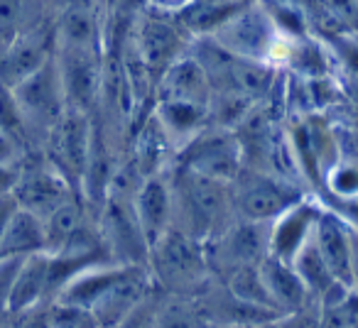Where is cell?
<instances>
[{"mask_svg": "<svg viewBox=\"0 0 358 328\" xmlns=\"http://www.w3.org/2000/svg\"><path fill=\"white\" fill-rule=\"evenodd\" d=\"M174 189V228L185 230L199 240H211L224 233L238 218L234 209L231 181L214 179L199 172L172 167Z\"/></svg>", "mask_w": 358, "mask_h": 328, "instance_id": "cell-1", "label": "cell"}, {"mask_svg": "<svg viewBox=\"0 0 358 328\" xmlns=\"http://www.w3.org/2000/svg\"><path fill=\"white\" fill-rule=\"evenodd\" d=\"M150 277L167 294L196 297L214 282L206 243L185 230L172 228L150 248Z\"/></svg>", "mask_w": 358, "mask_h": 328, "instance_id": "cell-2", "label": "cell"}, {"mask_svg": "<svg viewBox=\"0 0 358 328\" xmlns=\"http://www.w3.org/2000/svg\"><path fill=\"white\" fill-rule=\"evenodd\" d=\"M133 42L143 57L145 66H148L150 76H152L155 91H157L164 71L192 52L194 35L182 25L177 10L143 6L133 25Z\"/></svg>", "mask_w": 358, "mask_h": 328, "instance_id": "cell-3", "label": "cell"}, {"mask_svg": "<svg viewBox=\"0 0 358 328\" xmlns=\"http://www.w3.org/2000/svg\"><path fill=\"white\" fill-rule=\"evenodd\" d=\"M231 191H234L236 216L255 223H273L299 199L314 194L297 181L253 167H243L238 172V177L231 181Z\"/></svg>", "mask_w": 358, "mask_h": 328, "instance_id": "cell-4", "label": "cell"}, {"mask_svg": "<svg viewBox=\"0 0 358 328\" xmlns=\"http://www.w3.org/2000/svg\"><path fill=\"white\" fill-rule=\"evenodd\" d=\"M209 37H214L221 47H226L234 54L245 57V59L270 61L280 69H282L289 42H292L275 27L273 17L260 0H250L238 15H234L221 30Z\"/></svg>", "mask_w": 358, "mask_h": 328, "instance_id": "cell-5", "label": "cell"}, {"mask_svg": "<svg viewBox=\"0 0 358 328\" xmlns=\"http://www.w3.org/2000/svg\"><path fill=\"white\" fill-rule=\"evenodd\" d=\"M91 140H94V115L66 108V113L47 133L40 152L47 162L81 194L86 167H89Z\"/></svg>", "mask_w": 358, "mask_h": 328, "instance_id": "cell-6", "label": "cell"}, {"mask_svg": "<svg viewBox=\"0 0 358 328\" xmlns=\"http://www.w3.org/2000/svg\"><path fill=\"white\" fill-rule=\"evenodd\" d=\"M17 103L22 108V115L27 120V128L32 133L37 149L42 147L47 133L55 128V123L66 113V96L64 86H62V74L57 66V57L47 61L37 74L17 84L15 89Z\"/></svg>", "mask_w": 358, "mask_h": 328, "instance_id": "cell-7", "label": "cell"}, {"mask_svg": "<svg viewBox=\"0 0 358 328\" xmlns=\"http://www.w3.org/2000/svg\"><path fill=\"white\" fill-rule=\"evenodd\" d=\"M174 167H185L214 179L234 181L243 170V149H241L238 135L236 130L209 123L194 140H189L179 149Z\"/></svg>", "mask_w": 358, "mask_h": 328, "instance_id": "cell-8", "label": "cell"}, {"mask_svg": "<svg viewBox=\"0 0 358 328\" xmlns=\"http://www.w3.org/2000/svg\"><path fill=\"white\" fill-rule=\"evenodd\" d=\"M96 218H99V228L115 264H145L148 267L150 243L135 216L133 199L113 194L106 196V201L96 211Z\"/></svg>", "mask_w": 358, "mask_h": 328, "instance_id": "cell-9", "label": "cell"}, {"mask_svg": "<svg viewBox=\"0 0 358 328\" xmlns=\"http://www.w3.org/2000/svg\"><path fill=\"white\" fill-rule=\"evenodd\" d=\"M74 194L79 191L47 162L40 149L25 154V159L17 167V181L13 186V196L17 199L20 209L45 218Z\"/></svg>", "mask_w": 358, "mask_h": 328, "instance_id": "cell-10", "label": "cell"}, {"mask_svg": "<svg viewBox=\"0 0 358 328\" xmlns=\"http://www.w3.org/2000/svg\"><path fill=\"white\" fill-rule=\"evenodd\" d=\"M206 253L216 279L231 269L260 264L270 255V223L236 218L221 235L206 240Z\"/></svg>", "mask_w": 358, "mask_h": 328, "instance_id": "cell-11", "label": "cell"}, {"mask_svg": "<svg viewBox=\"0 0 358 328\" xmlns=\"http://www.w3.org/2000/svg\"><path fill=\"white\" fill-rule=\"evenodd\" d=\"M57 66L62 74L66 105L94 115L99 110L101 89H103L106 52L76 50V47H57Z\"/></svg>", "mask_w": 358, "mask_h": 328, "instance_id": "cell-12", "label": "cell"}, {"mask_svg": "<svg viewBox=\"0 0 358 328\" xmlns=\"http://www.w3.org/2000/svg\"><path fill=\"white\" fill-rule=\"evenodd\" d=\"M106 0H64L55 13L57 47L106 52Z\"/></svg>", "mask_w": 358, "mask_h": 328, "instance_id": "cell-13", "label": "cell"}, {"mask_svg": "<svg viewBox=\"0 0 358 328\" xmlns=\"http://www.w3.org/2000/svg\"><path fill=\"white\" fill-rule=\"evenodd\" d=\"M57 54V30L55 20L25 32L15 40V45L0 57V84L15 89L25 79L42 69Z\"/></svg>", "mask_w": 358, "mask_h": 328, "instance_id": "cell-14", "label": "cell"}, {"mask_svg": "<svg viewBox=\"0 0 358 328\" xmlns=\"http://www.w3.org/2000/svg\"><path fill=\"white\" fill-rule=\"evenodd\" d=\"M322 211H324L322 196L307 194L294 206H289L282 216H278L270 223V255L292 262L299 250L312 240Z\"/></svg>", "mask_w": 358, "mask_h": 328, "instance_id": "cell-15", "label": "cell"}, {"mask_svg": "<svg viewBox=\"0 0 358 328\" xmlns=\"http://www.w3.org/2000/svg\"><path fill=\"white\" fill-rule=\"evenodd\" d=\"M135 216L140 221L150 248L174 228V189L169 172L145 177L133 196Z\"/></svg>", "mask_w": 358, "mask_h": 328, "instance_id": "cell-16", "label": "cell"}, {"mask_svg": "<svg viewBox=\"0 0 358 328\" xmlns=\"http://www.w3.org/2000/svg\"><path fill=\"white\" fill-rule=\"evenodd\" d=\"M177 144L172 142V137L167 135V130L162 128V123H159L155 113H150L138 125L128 147L130 159L135 162V167H138V172L143 177L169 172L174 167V162H177Z\"/></svg>", "mask_w": 358, "mask_h": 328, "instance_id": "cell-17", "label": "cell"}, {"mask_svg": "<svg viewBox=\"0 0 358 328\" xmlns=\"http://www.w3.org/2000/svg\"><path fill=\"white\" fill-rule=\"evenodd\" d=\"M314 245L322 253L324 262L338 282L351 287V253H353V228L324 204V211L314 228ZM353 289V287H351Z\"/></svg>", "mask_w": 358, "mask_h": 328, "instance_id": "cell-18", "label": "cell"}, {"mask_svg": "<svg viewBox=\"0 0 358 328\" xmlns=\"http://www.w3.org/2000/svg\"><path fill=\"white\" fill-rule=\"evenodd\" d=\"M211 96L214 86L209 74L192 52L164 71L155 91V100H185L199 105H211Z\"/></svg>", "mask_w": 358, "mask_h": 328, "instance_id": "cell-19", "label": "cell"}, {"mask_svg": "<svg viewBox=\"0 0 358 328\" xmlns=\"http://www.w3.org/2000/svg\"><path fill=\"white\" fill-rule=\"evenodd\" d=\"M40 304H50V253H37L20 260L8 289L6 311L17 316Z\"/></svg>", "mask_w": 358, "mask_h": 328, "instance_id": "cell-20", "label": "cell"}, {"mask_svg": "<svg viewBox=\"0 0 358 328\" xmlns=\"http://www.w3.org/2000/svg\"><path fill=\"white\" fill-rule=\"evenodd\" d=\"M260 272H263L265 287H268L275 308H278L282 316L302 311L304 306H309V304L314 301L307 284L302 282V277H299V272L294 269V264L287 262V260L268 255V258L260 262Z\"/></svg>", "mask_w": 358, "mask_h": 328, "instance_id": "cell-21", "label": "cell"}, {"mask_svg": "<svg viewBox=\"0 0 358 328\" xmlns=\"http://www.w3.org/2000/svg\"><path fill=\"white\" fill-rule=\"evenodd\" d=\"M152 113L167 130L177 149L185 147L189 140H194L206 125L211 123L209 105L185 103V100H155Z\"/></svg>", "mask_w": 358, "mask_h": 328, "instance_id": "cell-22", "label": "cell"}, {"mask_svg": "<svg viewBox=\"0 0 358 328\" xmlns=\"http://www.w3.org/2000/svg\"><path fill=\"white\" fill-rule=\"evenodd\" d=\"M50 20H55V13L45 0H0V57L20 35Z\"/></svg>", "mask_w": 358, "mask_h": 328, "instance_id": "cell-23", "label": "cell"}, {"mask_svg": "<svg viewBox=\"0 0 358 328\" xmlns=\"http://www.w3.org/2000/svg\"><path fill=\"white\" fill-rule=\"evenodd\" d=\"M37 253H47L45 223L32 211L17 209L0 238V260H22Z\"/></svg>", "mask_w": 358, "mask_h": 328, "instance_id": "cell-24", "label": "cell"}, {"mask_svg": "<svg viewBox=\"0 0 358 328\" xmlns=\"http://www.w3.org/2000/svg\"><path fill=\"white\" fill-rule=\"evenodd\" d=\"M248 3L250 0H187L185 6L177 8V15L194 37H209Z\"/></svg>", "mask_w": 358, "mask_h": 328, "instance_id": "cell-25", "label": "cell"}, {"mask_svg": "<svg viewBox=\"0 0 358 328\" xmlns=\"http://www.w3.org/2000/svg\"><path fill=\"white\" fill-rule=\"evenodd\" d=\"M91 214H96L94 206H91L81 194H74L62 206H57L50 216H45L42 223H45L47 253H52V255L59 253V250L71 240V235L79 230V225L84 223Z\"/></svg>", "mask_w": 358, "mask_h": 328, "instance_id": "cell-26", "label": "cell"}, {"mask_svg": "<svg viewBox=\"0 0 358 328\" xmlns=\"http://www.w3.org/2000/svg\"><path fill=\"white\" fill-rule=\"evenodd\" d=\"M155 328H209L201 304L192 294L162 292L157 304Z\"/></svg>", "mask_w": 358, "mask_h": 328, "instance_id": "cell-27", "label": "cell"}, {"mask_svg": "<svg viewBox=\"0 0 358 328\" xmlns=\"http://www.w3.org/2000/svg\"><path fill=\"white\" fill-rule=\"evenodd\" d=\"M292 264L299 272V277H302V282L307 284V289H309V294H312L314 301L327 299L329 294L338 287V284H343L334 277V272L329 269V264L324 262L322 253H319V248L314 245V235H312V240H309V243L297 253V258L292 260Z\"/></svg>", "mask_w": 358, "mask_h": 328, "instance_id": "cell-28", "label": "cell"}, {"mask_svg": "<svg viewBox=\"0 0 358 328\" xmlns=\"http://www.w3.org/2000/svg\"><path fill=\"white\" fill-rule=\"evenodd\" d=\"M219 282H224L226 287L236 294V297L245 299V301H250V304H258V306H265V308H273V311H278V308H275V304H273V299H270L268 287H265L260 264H248V267L231 269L229 274L219 277Z\"/></svg>", "mask_w": 358, "mask_h": 328, "instance_id": "cell-29", "label": "cell"}, {"mask_svg": "<svg viewBox=\"0 0 358 328\" xmlns=\"http://www.w3.org/2000/svg\"><path fill=\"white\" fill-rule=\"evenodd\" d=\"M0 133L15 140L27 152H35L37 144L32 140V133L27 128V120L22 115V108L17 103V96L10 86L0 84Z\"/></svg>", "mask_w": 358, "mask_h": 328, "instance_id": "cell-30", "label": "cell"}, {"mask_svg": "<svg viewBox=\"0 0 358 328\" xmlns=\"http://www.w3.org/2000/svg\"><path fill=\"white\" fill-rule=\"evenodd\" d=\"M322 199H351L358 196V149L353 154L341 152L327 172L322 184Z\"/></svg>", "mask_w": 358, "mask_h": 328, "instance_id": "cell-31", "label": "cell"}, {"mask_svg": "<svg viewBox=\"0 0 358 328\" xmlns=\"http://www.w3.org/2000/svg\"><path fill=\"white\" fill-rule=\"evenodd\" d=\"M162 297V289L152 287L143 297V301L128 313L120 323H115L113 328H155V316H157V304Z\"/></svg>", "mask_w": 358, "mask_h": 328, "instance_id": "cell-32", "label": "cell"}, {"mask_svg": "<svg viewBox=\"0 0 358 328\" xmlns=\"http://www.w3.org/2000/svg\"><path fill=\"white\" fill-rule=\"evenodd\" d=\"M13 328H55L52 321V304H40V306L22 311L13 316Z\"/></svg>", "mask_w": 358, "mask_h": 328, "instance_id": "cell-33", "label": "cell"}, {"mask_svg": "<svg viewBox=\"0 0 358 328\" xmlns=\"http://www.w3.org/2000/svg\"><path fill=\"white\" fill-rule=\"evenodd\" d=\"M329 209H334L353 230H358V196L351 199H322Z\"/></svg>", "mask_w": 358, "mask_h": 328, "instance_id": "cell-34", "label": "cell"}, {"mask_svg": "<svg viewBox=\"0 0 358 328\" xmlns=\"http://www.w3.org/2000/svg\"><path fill=\"white\" fill-rule=\"evenodd\" d=\"M27 149L20 147L15 140H10L8 135L0 133V164H8V167H20V162L25 159Z\"/></svg>", "mask_w": 358, "mask_h": 328, "instance_id": "cell-35", "label": "cell"}, {"mask_svg": "<svg viewBox=\"0 0 358 328\" xmlns=\"http://www.w3.org/2000/svg\"><path fill=\"white\" fill-rule=\"evenodd\" d=\"M17 209H20V204H17V199L13 196V191L0 194V238H3V233H6V228L13 221V216L17 214Z\"/></svg>", "mask_w": 358, "mask_h": 328, "instance_id": "cell-36", "label": "cell"}, {"mask_svg": "<svg viewBox=\"0 0 358 328\" xmlns=\"http://www.w3.org/2000/svg\"><path fill=\"white\" fill-rule=\"evenodd\" d=\"M15 181H17V167L0 164V194H8V191H13Z\"/></svg>", "mask_w": 358, "mask_h": 328, "instance_id": "cell-37", "label": "cell"}, {"mask_svg": "<svg viewBox=\"0 0 358 328\" xmlns=\"http://www.w3.org/2000/svg\"><path fill=\"white\" fill-rule=\"evenodd\" d=\"M351 287L358 292V230H353V253H351Z\"/></svg>", "mask_w": 358, "mask_h": 328, "instance_id": "cell-38", "label": "cell"}, {"mask_svg": "<svg viewBox=\"0 0 358 328\" xmlns=\"http://www.w3.org/2000/svg\"><path fill=\"white\" fill-rule=\"evenodd\" d=\"M187 0H143V6H157V8H169V10H177V8L185 6Z\"/></svg>", "mask_w": 358, "mask_h": 328, "instance_id": "cell-39", "label": "cell"}, {"mask_svg": "<svg viewBox=\"0 0 358 328\" xmlns=\"http://www.w3.org/2000/svg\"><path fill=\"white\" fill-rule=\"evenodd\" d=\"M45 3H47V6L52 8V13H57V8H59L62 3H64V0H45Z\"/></svg>", "mask_w": 358, "mask_h": 328, "instance_id": "cell-40", "label": "cell"}, {"mask_svg": "<svg viewBox=\"0 0 358 328\" xmlns=\"http://www.w3.org/2000/svg\"><path fill=\"white\" fill-rule=\"evenodd\" d=\"M106 3H108V8H110V6H113V3H115V0H106Z\"/></svg>", "mask_w": 358, "mask_h": 328, "instance_id": "cell-41", "label": "cell"}, {"mask_svg": "<svg viewBox=\"0 0 358 328\" xmlns=\"http://www.w3.org/2000/svg\"><path fill=\"white\" fill-rule=\"evenodd\" d=\"M353 328H358V323H356V326H353Z\"/></svg>", "mask_w": 358, "mask_h": 328, "instance_id": "cell-42", "label": "cell"}]
</instances>
